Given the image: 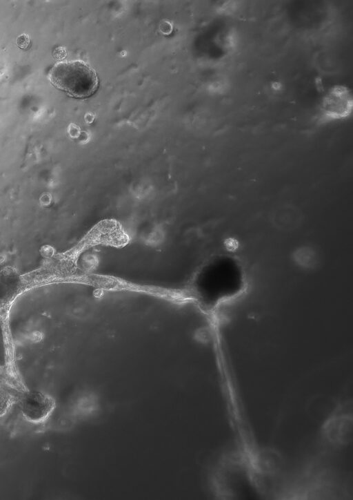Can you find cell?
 Returning <instances> with one entry per match:
<instances>
[{"label":"cell","instance_id":"5","mask_svg":"<svg viewBox=\"0 0 353 500\" xmlns=\"http://www.w3.org/2000/svg\"><path fill=\"white\" fill-rule=\"evenodd\" d=\"M269 220L275 229L282 231H292L302 224L303 213L295 204L284 203L274 206L270 211Z\"/></svg>","mask_w":353,"mask_h":500},{"label":"cell","instance_id":"7","mask_svg":"<svg viewBox=\"0 0 353 500\" xmlns=\"http://www.w3.org/2000/svg\"><path fill=\"white\" fill-rule=\"evenodd\" d=\"M333 57L328 52L320 53L316 60V67L324 73H330L329 69L330 68L331 72H333V69L336 68L334 66L336 62L334 61Z\"/></svg>","mask_w":353,"mask_h":500},{"label":"cell","instance_id":"9","mask_svg":"<svg viewBox=\"0 0 353 500\" xmlns=\"http://www.w3.org/2000/svg\"><path fill=\"white\" fill-rule=\"evenodd\" d=\"M16 45L21 50H26L31 46L30 38L28 35L23 33L16 38Z\"/></svg>","mask_w":353,"mask_h":500},{"label":"cell","instance_id":"3","mask_svg":"<svg viewBox=\"0 0 353 500\" xmlns=\"http://www.w3.org/2000/svg\"><path fill=\"white\" fill-rule=\"evenodd\" d=\"M353 98L350 90L344 86L332 87L323 97L317 115L320 124H327L347 119L352 114Z\"/></svg>","mask_w":353,"mask_h":500},{"label":"cell","instance_id":"6","mask_svg":"<svg viewBox=\"0 0 353 500\" xmlns=\"http://www.w3.org/2000/svg\"><path fill=\"white\" fill-rule=\"evenodd\" d=\"M294 259L298 265L303 268L314 267L319 260V257L315 251L311 247H303L299 248L294 253Z\"/></svg>","mask_w":353,"mask_h":500},{"label":"cell","instance_id":"4","mask_svg":"<svg viewBox=\"0 0 353 500\" xmlns=\"http://www.w3.org/2000/svg\"><path fill=\"white\" fill-rule=\"evenodd\" d=\"M55 407L54 400L48 394L31 392L23 395L20 401L21 412L30 423L39 424L45 422Z\"/></svg>","mask_w":353,"mask_h":500},{"label":"cell","instance_id":"10","mask_svg":"<svg viewBox=\"0 0 353 500\" xmlns=\"http://www.w3.org/2000/svg\"><path fill=\"white\" fill-rule=\"evenodd\" d=\"M66 50L63 46H58L52 51L53 57L60 61H62L66 57Z\"/></svg>","mask_w":353,"mask_h":500},{"label":"cell","instance_id":"1","mask_svg":"<svg viewBox=\"0 0 353 500\" xmlns=\"http://www.w3.org/2000/svg\"><path fill=\"white\" fill-rule=\"evenodd\" d=\"M48 79L57 89L75 98L92 96L99 86L95 70L84 61H59L50 70Z\"/></svg>","mask_w":353,"mask_h":500},{"label":"cell","instance_id":"8","mask_svg":"<svg viewBox=\"0 0 353 500\" xmlns=\"http://www.w3.org/2000/svg\"><path fill=\"white\" fill-rule=\"evenodd\" d=\"M12 403V396L7 392L0 389V418L3 416Z\"/></svg>","mask_w":353,"mask_h":500},{"label":"cell","instance_id":"2","mask_svg":"<svg viewBox=\"0 0 353 500\" xmlns=\"http://www.w3.org/2000/svg\"><path fill=\"white\" fill-rule=\"evenodd\" d=\"M347 405H338L321 425V436L332 447L347 446L352 439L353 416Z\"/></svg>","mask_w":353,"mask_h":500}]
</instances>
